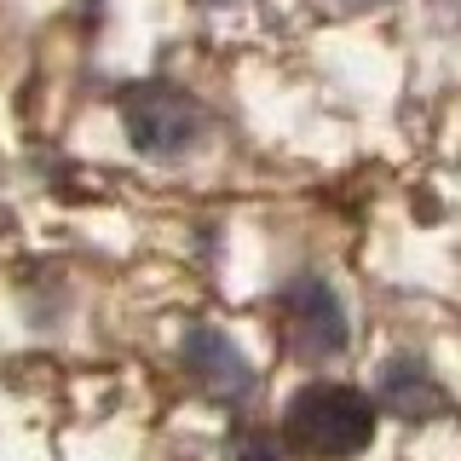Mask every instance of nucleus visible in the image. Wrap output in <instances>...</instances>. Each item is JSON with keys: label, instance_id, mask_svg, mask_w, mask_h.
<instances>
[{"label": "nucleus", "instance_id": "1", "mask_svg": "<svg viewBox=\"0 0 461 461\" xmlns=\"http://www.w3.org/2000/svg\"><path fill=\"white\" fill-rule=\"evenodd\" d=\"M283 438L312 461H346L375 444V403L357 386L306 381L283 410Z\"/></svg>", "mask_w": 461, "mask_h": 461}, {"label": "nucleus", "instance_id": "2", "mask_svg": "<svg viewBox=\"0 0 461 461\" xmlns=\"http://www.w3.org/2000/svg\"><path fill=\"white\" fill-rule=\"evenodd\" d=\"M277 335L294 357H306V364H323V357H335L346 346V317H340V300L335 288L323 277H312V271H300V277H288L277 288Z\"/></svg>", "mask_w": 461, "mask_h": 461}, {"label": "nucleus", "instance_id": "3", "mask_svg": "<svg viewBox=\"0 0 461 461\" xmlns=\"http://www.w3.org/2000/svg\"><path fill=\"white\" fill-rule=\"evenodd\" d=\"M122 122H127V139H133L139 156H185L202 133V110L191 104L185 93H173V86L150 81V86H133V93L122 98Z\"/></svg>", "mask_w": 461, "mask_h": 461}, {"label": "nucleus", "instance_id": "4", "mask_svg": "<svg viewBox=\"0 0 461 461\" xmlns=\"http://www.w3.org/2000/svg\"><path fill=\"white\" fill-rule=\"evenodd\" d=\"M179 357H185V375H191L196 393H208L220 403H242L254 393V375H249V364H242V352L213 323H191V329H185Z\"/></svg>", "mask_w": 461, "mask_h": 461}, {"label": "nucleus", "instance_id": "5", "mask_svg": "<svg viewBox=\"0 0 461 461\" xmlns=\"http://www.w3.org/2000/svg\"><path fill=\"white\" fill-rule=\"evenodd\" d=\"M381 403L403 421H421V415L444 410V386L432 381L427 364H410V357H393V364L381 369Z\"/></svg>", "mask_w": 461, "mask_h": 461}, {"label": "nucleus", "instance_id": "6", "mask_svg": "<svg viewBox=\"0 0 461 461\" xmlns=\"http://www.w3.org/2000/svg\"><path fill=\"white\" fill-rule=\"evenodd\" d=\"M225 461H288L283 456V444L271 438V432H237V438H230V450H225Z\"/></svg>", "mask_w": 461, "mask_h": 461}, {"label": "nucleus", "instance_id": "7", "mask_svg": "<svg viewBox=\"0 0 461 461\" xmlns=\"http://www.w3.org/2000/svg\"><path fill=\"white\" fill-rule=\"evenodd\" d=\"M202 6H230V0H202Z\"/></svg>", "mask_w": 461, "mask_h": 461}]
</instances>
